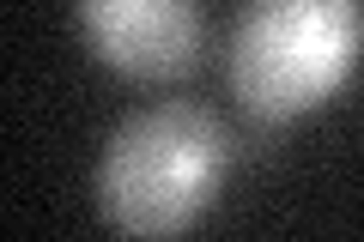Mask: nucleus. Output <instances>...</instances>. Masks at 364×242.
Wrapping results in <instances>:
<instances>
[{
	"label": "nucleus",
	"instance_id": "obj_3",
	"mask_svg": "<svg viewBox=\"0 0 364 242\" xmlns=\"http://www.w3.org/2000/svg\"><path fill=\"white\" fill-rule=\"evenodd\" d=\"M73 13L85 49L128 79H176L200 61L195 0H73Z\"/></svg>",
	"mask_w": 364,
	"mask_h": 242
},
{
	"label": "nucleus",
	"instance_id": "obj_1",
	"mask_svg": "<svg viewBox=\"0 0 364 242\" xmlns=\"http://www.w3.org/2000/svg\"><path fill=\"white\" fill-rule=\"evenodd\" d=\"M231 140L195 103H152L109 133L97 164V212L122 236H176L207 212Z\"/></svg>",
	"mask_w": 364,
	"mask_h": 242
},
{
	"label": "nucleus",
	"instance_id": "obj_2",
	"mask_svg": "<svg viewBox=\"0 0 364 242\" xmlns=\"http://www.w3.org/2000/svg\"><path fill=\"white\" fill-rule=\"evenodd\" d=\"M358 55V0H243L231 31V91L261 121H291L334 97Z\"/></svg>",
	"mask_w": 364,
	"mask_h": 242
}]
</instances>
